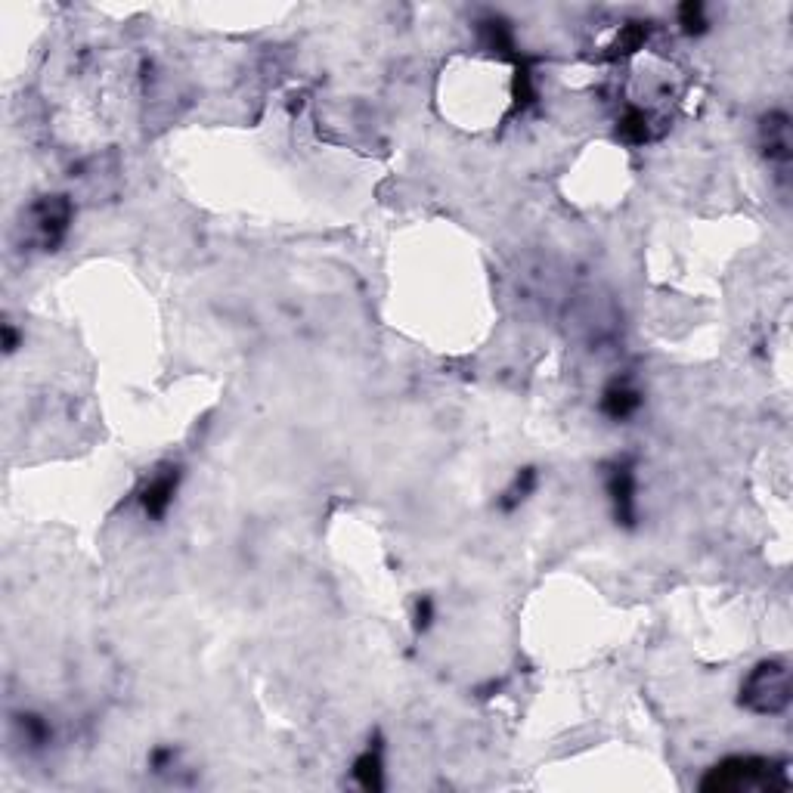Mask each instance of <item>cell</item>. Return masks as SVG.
<instances>
[{
	"label": "cell",
	"mask_w": 793,
	"mask_h": 793,
	"mask_svg": "<svg viewBox=\"0 0 793 793\" xmlns=\"http://www.w3.org/2000/svg\"><path fill=\"white\" fill-rule=\"evenodd\" d=\"M787 787H790L787 766L778 763V759L753 756V753L725 756L701 778V790L710 793H772Z\"/></svg>",
	"instance_id": "cell-1"
},
{
	"label": "cell",
	"mask_w": 793,
	"mask_h": 793,
	"mask_svg": "<svg viewBox=\"0 0 793 793\" xmlns=\"http://www.w3.org/2000/svg\"><path fill=\"white\" fill-rule=\"evenodd\" d=\"M790 666L787 660H759L738 688V704L753 716H778L790 707Z\"/></svg>",
	"instance_id": "cell-2"
},
{
	"label": "cell",
	"mask_w": 793,
	"mask_h": 793,
	"mask_svg": "<svg viewBox=\"0 0 793 793\" xmlns=\"http://www.w3.org/2000/svg\"><path fill=\"white\" fill-rule=\"evenodd\" d=\"M72 220H75V205L69 196H62V193L41 196L25 211L28 236L44 251H56L62 242H66V236L72 230Z\"/></svg>",
	"instance_id": "cell-3"
},
{
	"label": "cell",
	"mask_w": 793,
	"mask_h": 793,
	"mask_svg": "<svg viewBox=\"0 0 793 793\" xmlns=\"http://www.w3.org/2000/svg\"><path fill=\"white\" fill-rule=\"evenodd\" d=\"M605 493L620 527L639 524V474L629 459H614L605 465Z\"/></svg>",
	"instance_id": "cell-4"
},
{
	"label": "cell",
	"mask_w": 793,
	"mask_h": 793,
	"mask_svg": "<svg viewBox=\"0 0 793 793\" xmlns=\"http://www.w3.org/2000/svg\"><path fill=\"white\" fill-rule=\"evenodd\" d=\"M180 481H183V468L168 462L162 468H155L149 478L140 484L137 490V505L140 512L149 518V521H162L177 502V493H180Z\"/></svg>",
	"instance_id": "cell-5"
},
{
	"label": "cell",
	"mask_w": 793,
	"mask_h": 793,
	"mask_svg": "<svg viewBox=\"0 0 793 793\" xmlns=\"http://www.w3.org/2000/svg\"><path fill=\"white\" fill-rule=\"evenodd\" d=\"M759 143H763V152L769 158V165H775L778 171H787L790 165V118L787 112H769L759 121Z\"/></svg>",
	"instance_id": "cell-6"
},
{
	"label": "cell",
	"mask_w": 793,
	"mask_h": 793,
	"mask_svg": "<svg viewBox=\"0 0 793 793\" xmlns=\"http://www.w3.org/2000/svg\"><path fill=\"white\" fill-rule=\"evenodd\" d=\"M642 403H645V394L632 385L629 378H614V382L601 391L598 409H601V416L611 422H626L642 409Z\"/></svg>",
	"instance_id": "cell-7"
},
{
	"label": "cell",
	"mask_w": 793,
	"mask_h": 793,
	"mask_svg": "<svg viewBox=\"0 0 793 793\" xmlns=\"http://www.w3.org/2000/svg\"><path fill=\"white\" fill-rule=\"evenodd\" d=\"M536 487H539V471H536L533 465H524V468H518V471H515V478H512V484L499 493V499H496V509H499V512H505V515L518 512L524 502H530V496L536 493Z\"/></svg>",
	"instance_id": "cell-8"
},
{
	"label": "cell",
	"mask_w": 793,
	"mask_h": 793,
	"mask_svg": "<svg viewBox=\"0 0 793 793\" xmlns=\"http://www.w3.org/2000/svg\"><path fill=\"white\" fill-rule=\"evenodd\" d=\"M354 781L366 790H382L385 787V756L382 744H369L357 759H354Z\"/></svg>",
	"instance_id": "cell-9"
},
{
	"label": "cell",
	"mask_w": 793,
	"mask_h": 793,
	"mask_svg": "<svg viewBox=\"0 0 793 793\" xmlns=\"http://www.w3.org/2000/svg\"><path fill=\"white\" fill-rule=\"evenodd\" d=\"M617 137L629 146H645L654 140V124L651 115L639 106H629L620 118H617Z\"/></svg>",
	"instance_id": "cell-10"
},
{
	"label": "cell",
	"mask_w": 793,
	"mask_h": 793,
	"mask_svg": "<svg viewBox=\"0 0 793 793\" xmlns=\"http://www.w3.org/2000/svg\"><path fill=\"white\" fill-rule=\"evenodd\" d=\"M648 35H651V22H626L620 31H617V38H614V44H611V59H623V56H632L636 50H642L645 47V41H648Z\"/></svg>",
	"instance_id": "cell-11"
},
{
	"label": "cell",
	"mask_w": 793,
	"mask_h": 793,
	"mask_svg": "<svg viewBox=\"0 0 793 793\" xmlns=\"http://www.w3.org/2000/svg\"><path fill=\"white\" fill-rule=\"evenodd\" d=\"M676 22H679V28L685 31V35H691V38H701L704 31L710 28L707 7L701 4V0H688V4H679L676 7Z\"/></svg>",
	"instance_id": "cell-12"
},
{
	"label": "cell",
	"mask_w": 793,
	"mask_h": 793,
	"mask_svg": "<svg viewBox=\"0 0 793 793\" xmlns=\"http://www.w3.org/2000/svg\"><path fill=\"white\" fill-rule=\"evenodd\" d=\"M16 725H19L22 738L28 741V747H47L50 738H53L50 722H47L44 716H38V713H22V716L16 719Z\"/></svg>",
	"instance_id": "cell-13"
},
{
	"label": "cell",
	"mask_w": 793,
	"mask_h": 793,
	"mask_svg": "<svg viewBox=\"0 0 793 793\" xmlns=\"http://www.w3.org/2000/svg\"><path fill=\"white\" fill-rule=\"evenodd\" d=\"M434 598L431 595H422L419 601H416V608H412V626H416V632L422 636V632H428L431 629V623H434Z\"/></svg>",
	"instance_id": "cell-14"
},
{
	"label": "cell",
	"mask_w": 793,
	"mask_h": 793,
	"mask_svg": "<svg viewBox=\"0 0 793 793\" xmlns=\"http://www.w3.org/2000/svg\"><path fill=\"white\" fill-rule=\"evenodd\" d=\"M19 351V329L13 323H4V354L13 357Z\"/></svg>",
	"instance_id": "cell-15"
}]
</instances>
